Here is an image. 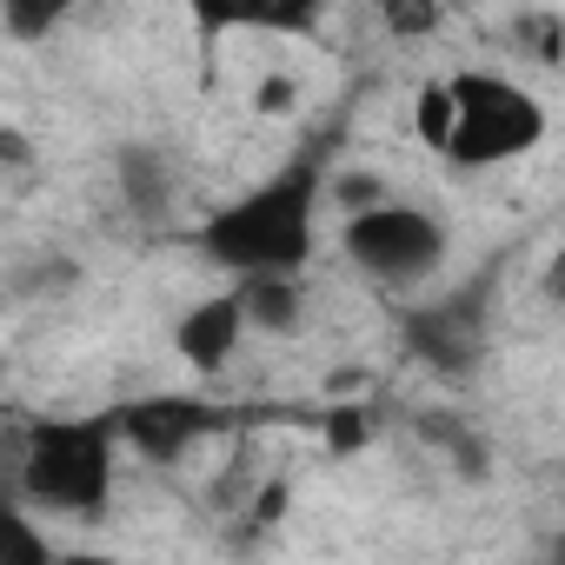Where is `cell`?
Instances as JSON below:
<instances>
[{"label":"cell","instance_id":"cell-1","mask_svg":"<svg viewBox=\"0 0 565 565\" xmlns=\"http://www.w3.org/2000/svg\"><path fill=\"white\" fill-rule=\"evenodd\" d=\"M313 220H320V167L287 160L259 186H246L239 200H226L220 213H206L193 226V246H200V259H213L233 279L300 273L313 259Z\"/></svg>","mask_w":565,"mask_h":565},{"label":"cell","instance_id":"cell-2","mask_svg":"<svg viewBox=\"0 0 565 565\" xmlns=\"http://www.w3.org/2000/svg\"><path fill=\"white\" fill-rule=\"evenodd\" d=\"M114 446H127L114 413L28 419L8 446L14 499H28L41 512H67V519H100L114 499Z\"/></svg>","mask_w":565,"mask_h":565},{"label":"cell","instance_id":"cell-3","mask_svg":"<svg viewBox=\"0 0 565 565\" xmlns=\"http://www.w3.org/2000/svg\"><path fill=\"white\" fill-rule=\"evenodd\" d=\"M452 94H459V127H452V147H446L452 167H472V173L505 167V160H519L545 140V107L519 81L466 67V74H452Z\"/></svg>","mask_w":565,"mask_h":565},{"label":"cell","instance_id":"cell-4","mask_svg":"<svg viewBox=\"0 0 565 565\" xmlns=\"http://www.w3.org/2000/svg\"><path fill=\"white\" fill-rule=\"evenodd\" d=\"M340 246H347V259L373 279V287H419V279H433L439 259H446V226L426 206L380 200L366 213H347Z\"/></svg>","mask_w":565,"mask_h":565},{"label":"cell","instance_id":"cell-5","mask_svg":"<svg viewBox=\"0 0 565 565\" xmlns=\"http://www.w3.org/2000/svg\"><path fill=\"white\" fill-rule=\"evenodd\" d=\"M399 347L439 380H472L486 360V300L452 294V300H426V307L399 313Z\"/></svg>","mask_w":565,"mask_h":565},{"label":"cell","instance_id":"cell-6","mask_svg":"<svg viewBox=\"0 0 565 565\" xmlns=\"http://www.w3.org/2000/svg\"><path fill=\"white\" fill-rule=\"evenodd\" d=\"M114 419H120V439L153 466H180L200 439H213L226 426V413L193 393H140V399L114 406Z\"/></svg>","mask_w":565,"mask_h":565},{"label":"cell","instance_id":"cell-7","mask_svg":"<svg viewBox=\"0 0 565 565\" xmlns=\"http://www.w3.org/2000/svg\"><path fill=\"white\" fill-rule=\"evenodd\" d=\"M246 300H239V287L233 294H213V300H193L180 320H173V353L193 366V373H220L233 353H239V340H246Z\"/></svg>","mask_w":565,"mask_h":565},{"label":"cell","instance_id":"cell-8","mask_svg":"<svg viewBox=\"0 0 565 565\" xmlns=\"http://www.w3.org/2000/svg\"><path fill=\"white\" fill-rule=\"evenodd\" d=\"M180 8L206 28V34H226V28H253V34H313L327 0H180Z\"/></svg>","mask_w":565,"mask_h":565},{"label":"cell","instance_id":"cell-9","mask_svg":"<svg viewBox=\"0 0 565 565\" xmlns=\"http://www.w3.org/2000/svg\"><path fill=\"white\" fill-rule=\"evenodd\" d=\"M114 186H120V200L140 226H160L167 206H173V160L153 140H120L114 147Z\"/></svg>","mask_w":565,"mask_h":565},{"label":"cell","instance_id":"cell-10","mask_svg":"<svg viewBox=\"0 0 565 565\" xmlns=\"http://www.w3.org/2000/svg\"><path fill=\"white\" fill-rule=\"evenodd\" d=\"M239 300H246L253 333H266V340H294V333L307 327L300 273H246V279H239Z\"/></svg>","mask_w":565,"mask_h":565},{"label":"cell","instance_id":"cell-11","mask_svg":"<svg viewBox=\"0 0 565 565\" xmlns=\"http://www.w3.org/2000/svg\"><path fill=\"white\" fill-rule=\"evenodd\" d=\"M413 127H419V140H426L433 153L452 147V127H459V94H452V81H426V87H419V100H413Z\"/></svg>","mask_w":565,"mask_h":565},{"label":"cell","instance_id":"cell-12","mask_svg":"<svg viewBox=\"0 0 565 565\" xmlns=\"http://www.w3.org/2000/svg\"><path fill=\"white\" fill-rule=\"evenodd\" d=\"M74 8H81V0H0V21H8V34H14L21 47H34V41H47Z\"/></svg>","mask_w":565,"mask_h":565},{"label":"cell","instance_id":"cell-13","mask_svg":"<svg viewBox=\"0 0 565 565\" xmlns=\"http://www.w3.org/2000/svg\"><path fill=\"white\" fill-rule=\"evenodd\" d=\"M419 433H426L433 446H446V452H452V466H459L466 479H486V472H492V459H486V439H472L459 419H446V413H426V419H419Z\"/></svg>","mask_w":565,"mask_h":565},{"label":"cell","instance_id":"cell-14","mask_svg":"<svg viewBox=\"0 0 565 565\" xmlns=\"http://www.w3.org/2000/svg\"><path fill=\"white\" fill-rule=\"evenodd\" d=\"M373 14L386 21L393 41H426L446 21V0H373Z\"/></svg>","mask_w":565,"mask_h":565},{"label":"cell","instance_id":"cell-15","mask_svg":"<svg viewBox=\"0 0 565 565\" xmlns=\"http://www.w3.org/2000/svg\"><path fill=\"white\" fill-rule=\"evenodd\" d=\"M81 279V266L67 259V253H41L34 266H21L14 273V300H34V294H67Z\"/></svg>","mask_w":565,"mask_h":565},{"label":"cell","instance_id":"cell-16","mask_svg":"<svg viewBox=\"0 0 565 565\" xmlns=\"http://www.w3.org/2000/svg\"><path fill=\"white\" fill-rule=\"evenodd\" d=\"M512 34H519V54H532V61H545V67L565 61V21H558V14H525Z\"/></svg>","mask_w":565,"mask_h":565},{"label":"cell","instance_id":"cell-17","mask_svg":"<svg viewBox=\"0 0 565 565\" xmlns=\"http://www.w3.org/2000/svg\"><path fill=\"white\" fill-rule=\"evenodd\" d=\"M320 426H327V446H333V452H353V446L373 439V413H366V406H327Z\"/></svg>","mask_w":565,"mask_h":565},{"label":"cell","instance_id":"cell-18","mask_svg":"<svg viewBox=\"0 0 565 565\" xmlns=\"http://www.w3.org/2000/svg\"><path fill=\"white\" fill-rule=\"evenodd\" d=\"M327 193H333V200H340L347 213H366V206H380V200H386L393 186H386V173H340V180H333Z\"/></svg>","mask_w":565,"mask_h":565},{"label":"cell","instance_id":"cell-19","mask_svg":"<svg viewBox=\"0 0 565 565\" xmlns=\"http://www.w3.org/2000/svg\"><path fill=\"white\" fill-rule=\"evenodd\" d=\"M294 100H300V94H294V81H287V74H266V81L253 87V107H259V114H287Z\"/></svg>","mask_w":565,"mask_h":565},{"label":"cell","instance_id":"cell-20","mask_svg":"<svg viewBox=\"0 0 565 565\" xmlns=\"http://www.w3.org/2000/svg\"><path fill=\"white\" fill-rule=\"evenodd\" d=\"M545 300L552 307H565V246L552 253V266H545Z\"/></svg>","mask_w":565,"mask_h":565},{"label":"cell","instance_id":"cell-21","mask_svg":"<svg viewBox=\"0 0 565 565\" xmlns=\"http://www.w3.org/2000/svg\"><path fill=\"white\" fill-rule=\"evenodd\" d=\"M0 153H8V167H28V134L8 127V134H0Z\"/></svg>","mask_w":565,"mask_h":565},{"label":"cell","instance_id":"cell-22","mask_svg":"<svg viewBox=\"0 0 565 565\" xmlns=\"http://www.w3.org/2000/svg\"><path fill=\"white\" fill-rule=\"evenodd\" d=\"M552 552H558V558H565V532H558V539H552Z\"/></svg>","mask_w":565,"mask_h":565}]
</instances>
